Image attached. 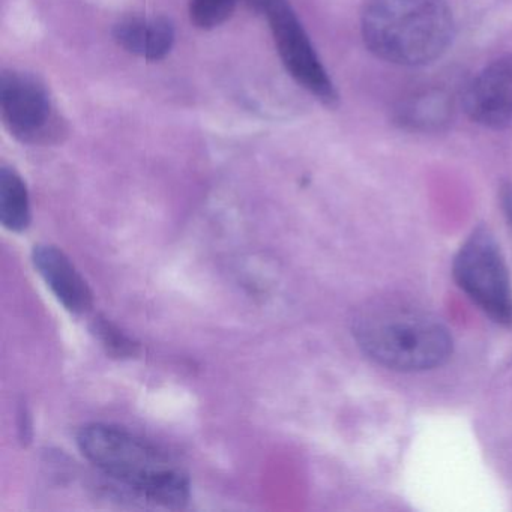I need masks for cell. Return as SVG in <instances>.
Wrapping results in <instances>:
<instances>
[{
	"mask_svg": "<svg viewBox=\"0 0 512 512\" xmlns=\"http://www.w3.org/2000/svg\"><path fill=\"white\" fill-rule=\"evenodd\" d=\"M77 446L104 475L151 502L182 508L190 500V476L181 464L125 428L92 422L80 428Z\"/></svg>",
	"mask_w": 512,
	"mask_h": 512,
	"instance_id": "cell-1",
	"label": "cell"
},
{
	"mask_svg": "<svg viewBox=\"0 0 512 512\" xmlns=\"http://www.w3.org/2000/svg\"><path fill=\"white\" fill-rule=\"evenodd\" d=\"M353 337L368 358L397 371L433 370L448 361L454 347L437 317L400 302L361 310L353 320Z\"/></svg>",
	"mask_w": 512,
	"mask_h": 512,
	"instance_id": "cell-2",
	"label": "cell"
},
{
	"mask_svg": "<svg viewBox=\"0 0 512 512\" xmlns=\"http://www.w3.org/2000/svg\"><path fill=\"white\" fill-rule=\"evenodd\" d=\"M362 37L382 61L419 67L446 52L454 20L446 0H371L362 16Z\"/></svg>",
	"mask_w": 512,
	"mask_h": 512,
	"instance_id": "cell-3",
	"label": "cell"
},
{
	"mask_svg": "<svg viewBox=\"0 0 512 512\" xmlns=\"http://www.w3.org/2000/svg\"><path fill=\"white\" fill-rule=\"evenodd\" d=\"M460 289L493 322L512 325V289L502 251L493 233L479 226L458 250L452 265Z\"/></svg>",
	"mask_w": 512,
	"mask_h": 512,
	"instance_id": "cell-4",
	"label": "cell"
},
{
	"mask_svg": "<svg viewBox=\"0 0 512 512\" xmlns=\"http://www.w3.org/2000/svg\"><path fill=\"white\" fill-rule=\"evenodd\" d=\"M0 115L11 136L26 145H50L64 134L49 91L31 74L2 71Z\"/></svg>",
	"mask_w": 512,
	"mask_h": 512,
	"instance_id": "cell-5",
	"label": "cell"
},
{
	"mask_svg": "<svg viewBox=\"0 0 512 512\" xmlns=\"http://www.w3.org/2000/svg\"><path fill=\"white\" fill-rule=\"evenodd\" d=\"M263 13L268 17L278 55L290 76L317 100L335 103L334 85L289 2L269 0Z\"/></svg>",
	"mask_w": 512,
	"mask_h": 512,
	"instance_id": "cell-6",
	"label": "cell"
},
{
	"mask_svg": "<svg viewBox=\"0 0 512 512\" xmlns=\"http://www.w3.org/2000/svg\"><path fill=\"white\" fill-rule=\"evenodd\" d=\"M466 115L482 127H508L512 122V55L482 68L463 94Z\"/></svg>",
	"mask_w": 512,
	"mask_h": 512,
	"instance_id": "cell-7",
	"label": "cell"
},
{
	"mask_svg": "<svg viewBox=\"0 0 512 512\" xmlns=\"http://www.w3.org/2000/svg\"><path fill=\"white\" fill-rule=\"evenodd\" d=\"M32 262L65 310L76 316L91 310L94 293L88 281L61 248L49 244L35 245Z\"/></svg>",
	"mask_w": 512,
	"mask_h": 512,
	"instance_id": "cell-8",
	"label": "cell"
},
{
	"mask_svg": "<svg viewBox=\"0 0 512 512\" xmlns=\"http://www.w3.org/2000/svg\"><path fill=\"white\" fill-rule=\"evenodd\" d=\"M116 43L131 55L157 62L175 44V26L166 17H125L113 29Z\"/></svg>",
	"mask_w": 512,
	"mask_h": 512,
	"instance_id": "cell-9",
	"label": "cell"
},
{
	"mask_svg": "<svg viewBox=\"0 0 512 512\" xmlns=\"http://www.w3.org/2000/svg\"><path fill=\"white\" fill-rule=\"evenodd\" d=\"M31 199L22 176L13 167H0V223L14 233L31 226Z\"/></svg>",
	"mask_w": 512,
	"mask_h": 512,
	"instance_id": "cell-10",
	"label": "cell"
},
{
	"mask_svg": "<svg viewBox=\"0 0 512 512\" xmlns=\"http://www.w3.org/2000/svg\"><path fill=\"white\" fill-rule=\"evenodd\" d=\"M91 331L109 355L119 359H131L139 355V343L128 337L106 317H95L91 323Z\"/></svg>",
	"mask_w": 512,
	"mask_h": 512,
	"instance_id": "cell-11",
	"label": "cell"
},
{
	"mask_svg": "<svg viewBox=\"0 0 512 512\" xmlns=\"http://www.w3.org/2000/svg\"><path fill=\"white\" fill-rule=\"evenodd\" d=\"M236 2L238 0H191V22L205 31L218 28L233 16Z\"/></svg>",
	"mask_w": 512,
	"mask_h": 512,
	"instance_id": "cell-12",
	"label": "cell"
},
{
	"mask_svg": "<svg viewBox=\"0 0 512 512\" xmlns=\"http://www.w3.org/2000/svg\"><path fill=\"white\" fill-rule=\"evenodd\" d=\"M20 439L22 442H31L32 437V424H31V415H29L28 409L25 406H22V410H20Z\"/></svg>",
	"mask_w": 512,
	"mask_h": 512,
	"instance_id": "cell-13",
	"label": "cell"
},
{
	"mask_svg": "<svg viewBox=\"0 0 512 512\" xmlns=\"http://www.w3.org/2000/svg\"><path fill=\"white\" fill-rule=\"evenodd\" d=\"M500 199H502V208L505 211L506 218L512 226V185H506L503 188Z\"/></svg>",
	"mask_w": 512,
	"mask_h": 512,
	"instance_id": "cell-14",
	"label": "cell"
},
{
	"mask_svg": "<svg viewBox=\"0 0 512 512\" xmlns=\"http://www.w3.org/2000/svg\"><path fill=\"white\" fill-rule=\"evenodd\" d=\"M245 2L250 4L251 7L256 8V10L263 11L266 5H268L269 0H245Z\"/></svg>",
	"mask_w": 512,
	"mask_h": 512,
	"instance_id": "cell-15",
	"label": "cell"
}]
</instances>
